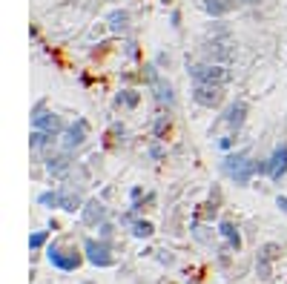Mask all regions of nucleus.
<instances>
[{"label": "nucleus", "mask_w": 287, "mask_h": 284, "mask_svg": "<svg viewBox=\"0 0 287 284\" xmlns=\"http://www.w3.org/2000/svg\"><path fill=\"white\" fill-rule=\"evenodd\" d=\"M224 169H227V175L235 178V184H247L250 175L256 172V161H250L247 155H235V158H227Z\"/></svg>", "instance_id": "nucleus-1"}, {"label": "nucleus", "mask_w": 287, "mask_h": 284, "mask_svg": "<svg viewBox=\"0 0 287 284\" xmlns=\"http://www.w3.org/2000/svg\"><path fill=\"white\" fill-rule=\"evenodd\" d=\"M193 78H196V83H218L221 86L230 78V72L218 63H204V66H193Z\"/></svg>", "instance_id": "nucleus-2"}, {"label": "nucleus", "mask_w": 287, "mask_h": 284, "mask_svg": "<svg viewBox=\"0 0 287 284\" xmlns=\"http://www.w3.org/2000/svg\"><path fill=\"white\" fill-rule=\"evenodd\" d=\"M193 98H196V104L213 109V107H218V104H221L224 92H221V86H218V83H196V89H193Z\"/></svg>", "instance_id": "nucleus-3"}, {"label": "nucleus", "mask_w": 287, "mask_h": 284, "mask_svg": "<svg viewBox=\"0 0 287 284\" xmlns=\"http://www.w3.org/2000/svg\"><path fill=\"white\" fill-rule=\"evenodd\" d=\"M83 250H86V258H89L95 267H112V250L107 247V244H101V241L95 239H86V244H83Z\"/></svg>", "instance_id": "nucleus-4"}, {"label": "nucleus", "mask_w": 287, "mask_h": 284, "mask_svg": "<svg viewBox=\"0 0 287 284\" xmlns=\"http://www.w3.org/2000/svg\"><path fill=\"white\" fill-rule=\"evenodd\" d=\"M49 261H52L55 267H61V270H75V267L81 264V256L75 253V250H61V247H49Z\"/></svg>", "instance_id": "nucleus-5"}, {"label": "nucleus", "mask_w": 287, "mask_h": 284, "mask_svg": "<svg viewBox=\"0 0 287 284\" xmlns=\"http://www.w3.org/2000/svg\"><path fill=\"white\" fill-rule=\"evenodd\" d=\"M284 172H287V144H281V147L273 152V158L267 161V175L273 178V181H278Z\"/></svg>", "instance_id": "nucleus-6"}, {"label": "nucleus", "mask_w": 287, "mask_h": 284, "mask_svg": "<svg viewBox=\"0 0 287 284\" xmlns=\"http://www.w3.org/2000/svg\"><path fill=\"white\" fill-rule=\"evenodd\" d=\"M35 126L40 129V132H46V135H55L58 129H61V118L52 115V112H37V115H35Z\"/></svg>", "instance_id": "nucleus-7"}, {"label": "nucleus", "mask_w": 287, "mask_h": 284, "mask_svg": "<svg viewBox=\"0 0 287 284\" xmlns=\"http://www.w3.org/2000/svg\"><path fill=\"white\" fill-rule=\"evenodd\" d=\"M83 135H86V121H78V124H75L69 132H66V138H63V147H66V150L81 147V144H83Z\"/></svg>", "instance_id": "nucleus-8"}, {"label": "nucleus", "mask_w": 287, "mask_h": 284, "mask_svg": "<svg viewBox=\"0 0 287 284\" xmlns=\"http://www.w3.org/2000/svg\"><path fill=\"white\" fill-rule=\"evenodd\" d=\"M276 253H278L276 244H267V247L261 250V256H259V273L264 275V278H270V261L276 258Z\"/></svg>", "instance_id": "nucleus-9"}, {"label": "nucleus", "mask_w": 287, "mask_h": 284, "mask_svg": "<svg viewBox=\"0 0 287 284\" xmlns=\"http://www.w3.org/2000/svg\"><path fill=\"white\" fill-rule=\"evenodd\" d=\"M104 204L101 201H86V207H83V221L86 224H98L101 218H104Z\"/></svg>", "instance_id": "nucleus-10"}, {"label": "nucleus", "mask_w": 287, "mask_h": 284, "mask_svg": "<svg viewBox=\"0 0 287 284\" xmlns=\"http://www.w3.org/2000/svg\"><path fill=\"white\" fill-rule=\"evenodd\" d=\"M46 169H49V175L61 178V175H66V172H69V161L63 158V155H58V158H49V161H46Z\"/></svg>", "instance_id": "nucleus-11"}, {"label": "nucleus", "mask_w": 287, "mask_h": 284, "mask_svg": "<svg viewBox=\"0 0 287 284\" xmlns=\"http://www.w3.org/2000/svg\"><path fill=\"white\" fill-rule=\"evenodd\" d=\"M218 232H221V235H224V239L230 241V247H233V250H238V247H242V235L235 232V227H233L230 221H224V224H221V227H218Z\"/></svg>", "instance_id": "nucleus-12"}, {"label": "nucleus", "mask_w": 287, "mask_h": 284, "mask_svg": "<svg viewBox=\"0 0 287 284\" xmlns=\"http://www.w3.org/2000/svg\"><path fill=\"white\" fill-rule=\"evenodd\" d=\"M58 207H61V210H66V213H75V210L81 207V198H78V193H61Z\"/></svg>", "instance_id": "nucleus-13"}, {"label": "nucleus", "mask_w": 287, "mask_h": 284, "mask_svg": "<svg viewBox=\"0 0 287 284\" xmlns=\"http://www.w3.org/2000/svg\"><path fill=\"white\" fill-rule=\"evenodd\" d=\"M244 112H247V109H244V104H233V107H230V112H227V124H230V126H238L244 121Z\"/></svg>", "instance_id": "nucleus-14"}, {"label": "nucleus", "mask_w": 287, "mask_h": 284, "mask_svg": "<svg viewBox=\"0 0 287 284\" xmlns=\"http://www.w3.org/2000/svg\"><path fill=\"white\" fill-rule=\"evenodd\" d=\"M126 20H129L126 12H112V15H109V26L115 29V32H121V29H126Z\"/></svg>", "instance_id": "nucleus-15"}, {"label": "nucleus", "mask_w": 287, "mask_h": 284, "mask_svg": "<svg viewBox=\"0 0 287 284\" xmlns=\"http://www.w3.org/2000/svg\"><path fill=\"white\" fill-rule=\"evenodd\" d=\"M132 232L138 235V239H147V235H153V224H150V221H135L132 224Z\"/></svg>", "instance_id": "nucleus-16"}, {"label": "nucleus", "mask_w": 287, "mask_h": 284, "mask_svg": "<svg viewBox=\"0 0 287 284\" xmlns=\"http://www.w3.org/2000/svg\"><path fill=\"white\" fill-rule=\"evenodd\" d=\"M204 9L210 12V15H224L227 3H221V0H204Z\"/></svg>", "instance_id": "nucleus-17"}, {"label": "nucleus", "mask_w": 287, "mask_h": 284, "mask_svg": "<svg viewBox=\"0 0 287 284\" xmlns=\"http://www.w3.org/2000/svg\"><path fill=\"white\" fill-rule=\"evenodd\" d=\"M155 89H158V101H167V104H172V92L167 83H161V80H155Z\"/></svg>", "instance_id": "nucleus-18"}, {"label": "nucleus", "mask_w": 287, "mask_h": 284, "mask_svg": "<svg viewBox=\"0 0 287 284\" xmlns=\"http://www.w3.org/2000/svg\"><path fill=\"white\" fill-rule=\"evenodd\" d=\"M58 201H61V193H43L40 196V204L46 207H58Z\"/></svg>", "instance_id": "nucleus-19"}, {"label": "nucleus", "mask_w": 287, "mask_h": 284, "mask_svg": "<svg viewBox=\"0 0 287 284\" xmlns=\"http://www.w3.org/2000/svg\"><path fill=\"white\" fill-rule=\"evenodd\" d=\"M43 144H46V132H40V129H37V132H32V138H29V147H32V150L43 147Z\"/></svg>", "instance_id": "nucleus-20"}, {"label": "nucleus", "mask_w": 287, "mask_h": 284, "mask_svg": "<svg viewBox=\"0 0 287 284\" xmlns=\"http://www.w3.org/2000/svg\"><path fill=\"white\" fill-rule=\"evenodd\" d=\"M43 241H46V232H35V235L29 239V247H32V250H37L40 244H43Z\"/></svg>", "instance_id": "nucleus-21"}, {"label": "nucleus", "mask_w": 287, "mask_h": 284, "mask_svg": "<svg viewBox=\"0 0 287 284\" xmlns=\"http://www.w3.org/2000/svg\"><path fill=\"white\" fill-rule=\"evenodd\" d=\"M124 101L129 104V107H135V104H138V92H126V95H124Z\"/></svg>", "instance_id": "nucleus-22"}, {"label": "nucleus", "mask_w": 287, "mask_h": 284, "mask_svg": "<svg viewBox=\"0 0 287 284\" xmlns=\"http://www.w3.org/2000/svg\"><path fill=\"white\" fill-rule=\"evenodd\" d=\"M278 207H281V210L287 213V198H278Z\"/></svg>", "instance_id": "nucleus-23"}, {"label": "nucleus", "mask_w": 287, "mask_h": 284, "mask_svg": "<svg viewBox=\"0 0 287 284\" xmlns=\"http://www.w3.org/2000/svg\"><path fill=\"white\" fill-rule=\"evenodd\" d=\"M242 3H256V0H242Z\"/></svg>", "instance_id": "nucleus-24"}, {"label": "nucleus", "mask_w": 287, "mask_h": 284, "mask_svg": "<svg viewBox=\"0 0 287 284\" xmlns=\"http://www.w3.org/2000/svg\"><path fill=\"white\" fill-rule=\"evenodd\" d=\"M83 284H92V281H83Z\"/></svg>", "instance_id": "nucleus-25"}]
</instances>
